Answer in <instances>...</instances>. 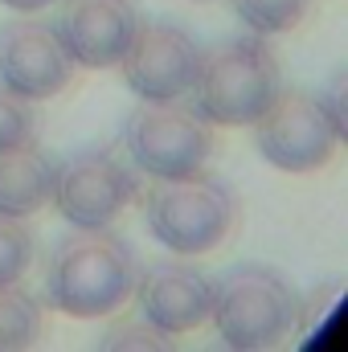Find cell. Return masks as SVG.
Wrapping results in <instances>:
<instances>
[{
  "instance_id": "obj_9",
  "label": "cell",
  "mask_w": 348,
  "mask_h": 352,
  "mask_svg": "<svg viewBox=\"0 0 348 352\" xmlns=\"http://www.w3.org/2000/svg\"><path fill=\"white\" fill-rule=\"evenodd\" d=\"M201 45L193 33H184L173 21H140L119 66L123 82L144 102H176L188 98L197 66H201Z\"/></svg>"
},
{
  "instance_id": "obj_10",
  "label": "cell",
  "mask_w": 348,
  "mask_h": 352,
  "mask_svg": "<svg viewBox=\"0 0 348 352\" xmlns=\"http://www.w3.org/2000/svg\"><path fill=\"white\" fill-rule=\"evenodd\" d=\"M131 295L140 303V316L173 340L184 332H197L209 320L213 278L184 263H152L148 270L135 274Z\"/></svg>"
},
{
  "instance_id": "obj_14",
  "label": "cell",
  "mask_w": 348,
  "mask_h": 352,
  "mask_svg": "<svg viewBox=\"0 0 348 352\" xmlns=\"http://www.w3.org/2000/svg\"><path fill=\"white\" fill-rule=\"evenodd\" d=\"M307 8H312V0H234L238 21L259 37L291 33L307 16Z\"/></svg>"
},
{
  "instance_id": "obj_1",
  "label": "cell",
  "mask_w": 348,
  "mask_h": 352,
  "mask_svg": "<svg viewBox=\"0 0 348 352\" xmlns=\"http://www.w3.org/2000/svg\"><path fill=\"white\" fill-rule=\"evenodd\" d=\"M135 254L107 230H74L50 250L45 303L70 320L115 316L135 291Z\"/></svg>"
},
{
  "instance_id": "obj_18",
  "label": "cell",
  "mask_w": 348,
  "mask_h": 352,
  "mask_svg": "<svg viewBox=\"0 0 348 352\" xmlns=\"http://www.w3.org/2000/svg\"><path fill=\"white\" fill-rule=\"evenodd\" d=\"M4 8H12V12H45L50 4H58V0H0Z\"/></svg>"
},
{
  "instance_id": "obj_6",
  "label": "cell",
  "mask_w": 348,
  "mask_h": 352,
  "mask_svg": "<svg viewBox=\"0 0 348 352\" xmlns=\"http://www.w3.org/2000/svg\"><path fill=\"white\" fill-rule=\"evenodd\" d=\"M340 140V123L312 90H279L270 107L254 119V148L279 173L303 176L324 168L336 156Z\"/></svg>"
},
{
  "instance_id": "obj_16",
  "label": "cell",
  "mask_w": 348,
  "mask_h": 352,
  "mask_svg": "<svg viewBox=\"0 0 348 352\" xmlns=\"http://www.w3.org/2000/svg\"><path fill=\"white\" fill-rule=\"evenodd\" d=\"M33 127H37L33 107L21 94L0 87V152H12V148L29 144L33 140Z\"/></svg>"
},
{
  "instance_id": "obj_13",
  "label": "cell",
  "mask_w": 348,
  "mask_h": 352,
  "mask_svg": "<svg viewBox=\"0 0 348 352\" xmlns=\"http://www.w3.org/2000/svg\"><path fill=\"white\" fill-rule=\"evenodd\" d=\"M41 340V303L21 287H0V349H29Z\"/></svg>"
},
{
  "instance_id": "obj_17",
  "label": "cell",
  "mask_w": 348,
  "mask_h": 352,
  "mask_svg": "<svg viewBox=\"0 0 348 352\" xmlns=\"http://www.w3.org/2000/svg\"><path fill=\"white\" fill-rule=\"evenodd\" d=\"M102 344H107V349H168V336H164L160 328H152V324L140 316V324H119V328H111V332L102 336Z\"/></svg>"
},
{
  "instance_id": "obj_2",
  "label": "cell",
  "mask_w": 348,
  "mask_h": 352,
  "mask_svg": "<svg viewBox=\"0 0 348 352\" xmlns=\"http://www.w3.org/2000/svg\"><path fill=\"white\" fill-rule=\"evenodd\" d=\"M279 90H283L279 58L266 45V37L250 33L201 54L188 107L213 127H246L270 107Z\"/></svg>"
},
{
  "instance_id": "obj_5",
  "label": "cell",
  "mask_w": 348,
  "mask_h": 352,
  "mask_svg": "<svg viewBox=\"0 0 348 352\" xmlns=\"http://www.w3.org/2000/svg\"><path fill=\"white\" fill-rule=\"evenodd\" d=\"M131 168L152 180L197 173L213 156V123H205L184 98L176 102H140L127 115L123 131Z\"/></svg>"
},
{
  "instance_id": "obj_12",
  "label": "cell",
  "mask_w": 348,
  "mask_h": 352,
  "mask_svg": "<svg viewBox=\"0 0 348 352\" xmlns=\"http://www.w3.org/2000/svg\"><path fill=\"white\" fill-rule=\"evenodd\" d=\"M54 180H58V164L41 148H33V140L12 152H0V213L33 217L37 209L50 205Z\"/></svg>"
},
{
  "instance_id": "obj_3",
  "label": "cell",
  "mask_w": 348,
  "mask_h": 352,
  "mask_svg": "<svg viewBox=\"0 0 348 352\" xmlns=\"http://www.w3.org/2000/svg\"><path fill=\"white\" fill-rule=\"evenodd\" d=\"M209 320L230 349H279L299 324V291L274 266L242 263L213 283Z\"/></svg>"
},
{
  "instance_id": "obj_11",
  "label": "cell",
  "mask_w": 348,
  "mask_h": 352,
  "mask_svg": "<svg viewBox=\"0 0 348 352\" xmlns=\"http://www.w3.org/2000/svg\"><path fill=\"white\" fill-rule=\"evenodd\" d=\"M74 66H87V70H111L119 66L135 25H140V12L131 0H66L62 16L54 21Z\"/></svg>"
},
{
  "instance_id": "obj_8",
  "label": "cell",
  "mask_w": 348,
  "mask_h": 352,
  "mask_svg": "<svg viewBox=\"0 0 348 352\" xmlns=\"http://www.w3.org/2000/svg\"><path fill=\"white\" fill-rule=\"evenodd\" d=\"M74 58L54 21L33 12H17V21L0 25V87L21 94L25 102L54 98L70 87Z\"/></svg>"
},
{
  "instance_id": "obj_4",
  "label": "cell",
  "mask_w": 348,
  "mask_h": 352,
  "mask_svg": "<svg viewBox=\"0 0 348 352\" xmlns=\"http://www.w3.org/2000/svg\"><path fill=\"white\" fill-rule=\"evenodd\" d=\"M238 217V201L221 176L188 173L160 180L148 197V234L180 258L217 250Z\"/></svg>"
},
{
  "instance_id": "obj_15",
  "label": "cell",
  "mask_w": 348,
  "mask_h": 352,
  "mask_svg": "<svg viewBox=\"0 0 348 352\" xmlns=\"http://www.w3.org/2000/svg\"><path fill=\"white\" fill-rule=\"evenodd\" d=\"M37 258V238L25 226V217H4L0 213V287H12L29 274Z\"/></svg>"
},
{
  "instance_id": "obj_7",
  "label": "cell",
  "mask_w": 348,
  "mask_h": 352,
  "mask_svg": "<svg viewBox=\"0 0 348 352\" xmlns=\"http://www.w3.org/2000/svg\"><path fill=\"white\" fill-rule=\"evenodd\" d=\"M135 192H140V176L119 152L87 148L74 152L66 164H58L50 201L74 230H107L135 201Z\"/></svg>"
}]
</instances>
